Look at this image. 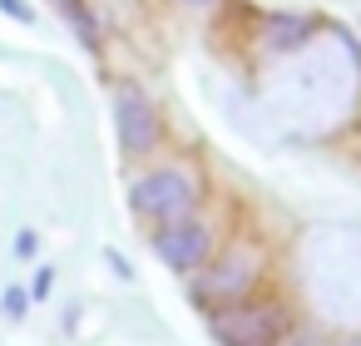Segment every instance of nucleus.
<instances>
[{"label": "nucleus", "mask_w": 361, "mask_h": 346, "mask_svg": "<svg viewBox=\"0 0 361 346\" xmlns=\"http://www.w3.org/2000/svg\"><path fill=\"white\" fill-rule=\"evenodd\" d=\"M188 6H213V0H188Z\"/></svg>", "instance_id": "obj_13"}, {"label": "nucleus", "mask_w": 361, "mask_h": 346, "mask_svg": "<svg viewBox=\"0 0 361 346\" xmlns=\"http://www.w3.org/2000/svg\"><path fill=\"white\" fill-rule=\"evenodd\" d=\"M193 203H198V188L178 168H154L129 188V208L139 218H154V223H178L193 213Z\"/></svg>", "instance_id": "obj_2"}, {"label": "nucleus", "mask_w": 361, "mask_h": 346, "mask_svg": "<svg viewBox=\"0 0 361 346\" xmlns=\"http://www.w3.org/2000/svg\"><path fill=\"white\" fill-rule=\"evenodd\" d=\"M114 124H119V144H124V154H149L154 149V139H159V114H154V104L144 99V89H134V85H124L119 94H114Z\"/></svg>", "instance_id": "obj_5"}, {"label": "nucleus", "mask_w": 361, "mask_h": 346, "mask_svg": "<svg viewBox=\"0 0 361 346\" xmlns=\"http://www.w3.org/2000/svg\"><path fill=\"white\" fill-rule=\"evenodd\" d=\"M0 11H6V16H16V20H25V25L35 20V11L25 6V0H0Z\"/></svg>", "instance_id": "obj_8"}, {"label": "nucleus", "mask_w": 361, "mask_h": 346, "mask_svg": "<svg viewBox=\"0 0 361 346\" xmlns=\"http://www.w3.org/2000/svg\"><path fill=\"white\" fill-rule=\"evenodd\" d=\"M45 292H50V272H35V287H30V297H35V302H40V297H45Z\"/></svg>", "instance_id": "obj_10"}, {"label": "nucleus", "mask_w": 361, "mask_h": 346, "mask_svg": "<svg viewBox=\"0 0 361 346\" xmlns=\"http://www.w3.org/2000/svg\"><path fill=\"white\" fill-rule=\"evenodd\" d=\"M267 35H272V40H267L272 50H297L302 35H307V20H302V16H272V20H267Z\"/></svg>", "instance_id": "obj_6"}, {"label": "nucleus", "mask_w": 361, "mask_h": 346, "mask_svg": "<svg viewBox=\"0 0 361 346\" xmlns=\"http://www.w3.org/2000/svg\"><path fill=\"white\" fill-rule=\"evenodd\" d=\"M109 267H114V272H119V277H124V282H129V277H134V272H129V262H124V257H119V252H109Z\"/></svg>", "instance_id": "obj_11"}, {"label": "nucleus", "mask_w": 361, "mask_h": 346, "mask_svg": "<svg viewBox=\"0 0 361 346\" xmlns=\"http://www.w3.org/2000/svg\"><path fill=\"white\" fill-rule=\"evenodd\" d=\"M341 346H361V341H341Z\"/></svg>", "instance_id": "obj_14"}, {"label": "nucleus", "mask_w": 361, "mask_h": 346, "mask_svg": "<svg viewBox=\"0 0 361 346\" xmlns=\"http://www.w3.org/2000/svg\"><path fill=\"white\" fill-rule=\"evenodd\" d=\"M257 252H247V247H238V252H228L193 292H198V302H208V307H223V302H238V297H247L252 292V282H257Z\"/></svg>", "instance_id": "obj_4"}, {"label": "nucleus", "mask_w": 361, "mask_h": 346, "mask_svg": "<svg viewBox=\"0 0 361 346\" xmlns=\"http://www.w3.org/2000/svg\"><path fill=\"white\" fill-rule=\"evenodd\" d=\"M277 346H312V341H307V336H297V341H292V331H287V336H282Z\"/></svg>", "instance_id": "obj_12"}, {"label": "nucleus", "mask_w": 361, "mask_h": 346, "mask_svg": "<svg viewBox=\"0 0 361 346\" xmlns=\"http://www.w3.org/2000/svg\"><path fill=\"white\" fill-rule=\"evenodd\" d=\"M154 252L164 267L173 272H198L213 252V228L193 223V218H178V223H164V233L154 237Z\"/></svg>", "instance_id": "obj_3"}, {"label": "nucleus", "mask_w": 361, "mask_h": 346, "mask_svg": "<svg viewBox=\"0 0 361 346\" xmlns=\"http://www.w3.org/2000/svg\"><path fill=\"white\" fill-rule=\"evenodd\" d=\"M16 252L30 257V252H35V233H20V237H16Z\"/></svg>", "instance_id": "obj_9"}, {"label": "nucleus", "mask_w": 361, "mask_h": 346, "mask_svg": "<svg viewBox=\"0 0 361 346\" xmlns=\"http://www.w3.org/2000/svg\"><path fill=\"white\" fill-rule=\"evenodd\" d=\"M25 307H30V292L11 287V292H6V316H25Z\"/></svg>", "instance_id": "obj_7"}, {"label": "nucleus", "mask_w": 361, "mask_h": 346, "mask_svg": "<svg viewBox=\"0 0 361 346\" xmlns=\"http://www.w3.org/2000/svg\"><path fill=\"white\" fill-rule=\"evenodd\" d=\"M292 331V311L277 297H238L213 307L208 316V336L218 346H277Z\"/></svg>", "instance_id": "obj_1"}]
</instances>
